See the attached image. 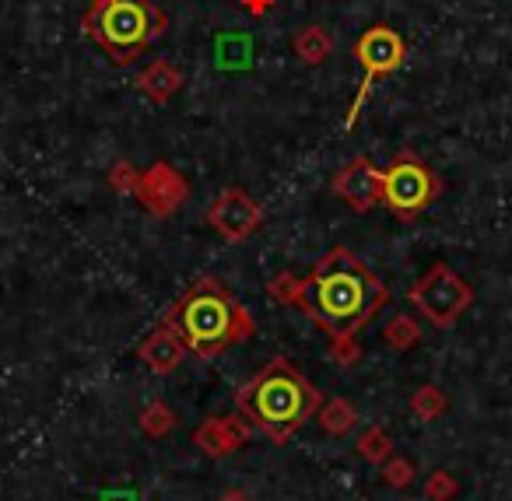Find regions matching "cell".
<instances>
[{
    "instance_id": "cell-8",
    "label": "cell",
    "mask_w": 512,
    "mask_h": 501,
    "mask_svg": "<svg viewBox=\"0 0 512 501\" xmlns=\"http://www.w3.org/2000/svg\"><path fill=\"white\" fill-rule=\"evenodd\" d=\"M207 225L225 242H246L249 235H256V228L264 225V204L242 186H228L207 207Z\"/></svg>"
},
{
    "instance_id": "cell-3",
    "label": "cell",
    "mask_w": 512,
    "mask_h": 501,
    "mask_svg": "<svg viewBox=\"0 0 512 501\" xmlns=\"http://www.w3.org/2000/svg\"><path fill=\"white\" fill-rule=\"evenodd\" d=\"M235 407L253 431L267 435L274 445H285L316 417L323 393L288 358H271L246 386H239Z\"/></svg>"
},
{
    "instance_id": "cell-19",
    "label": "cell",
    "mask_w": 512,
    "mask_h": 501,
    "mask_svg": "<svg viewBox=\"0 0 512 501\" xmlns=\"http://www.w3.org/2000/svg\"><path fill=\"white\" fill-rule=\"evenodd\" d=\"M383 340H386V347H390V351L404 354V351H411V347L421 344V326L414 323L411 316L397 312V316L383 326Z\"/></svg>"
},
{
    "instance_id": "cell-5",
    "label": "cell",
    "mask_w": 512,
    "mask_h": 501,
    "mask_svg": "<svg viewBox=\"0 0 512 501\" xmlns=\"http://www.w3.org/2000/svg\"><path fill=\"white\" fill-rule=\"evenodd\" d=\"M439 193L442 183L435 169L414 158L411 151H400L383 169V207L400 221H414L418 214H425Z\"/></svg>"
},
{
    "instance_id": "cell-15",
    "label": "cell",
    "mask_w": 512,
    "mask_h": 501,
    "mask_svg": "<svg viewBox=\"0 0 512 501\" xmlns=\"http://www.w3.org/2000/svg\"><path fill=\"white\" fill-rule=\"evenodd\" d=\"M316 421L323 424V431H327V435L341 438L358 424V410H355V403H351V400L334 396V400H323V407L316 410Z\"/></svg>"
},
{
    "instance_id": "cell-6",
    "label": "cell",
    "mask_w": 512,
    "mask_h": 501,
    "mask_svg": "<svg viewBox=\"0 0 512 501\" xmlns=\"http://www.w3.org/2000/svg\"><path fill=\"white\" fill-rule=\"evenodd\" d=\"M407 302L435 326V330H453L463 319V312L474 305V288L463 281V274H456L449 263H435L428 267L425 277L411 284Z\"/></svg>"
},
{
    "instance_id": "cell-22",
    "label": "cell",
    "mask_w": 512,
    "mask_h": 501,
    "mask_svg": "<svg viewBox=\"0 0 512 501\" xmlns=\"http://www.w3.org/2000/svg\"><path fill=\"white\" fill-rule=\"evenodd\" d=\"M137 183H141V169H137L134 162H127V158L113 162V169H109V186H113L116 193H127V197H134Z\"/></svg>"
},
{
    "instance_id": "cell-21",
    "label": "cell",
    "mask_w": 512,
    "mask_h": 501,
    "mask_svg": "<svg viewBox=\"0 0 512 501\" xmlns=\"http://www.w3.org/2000/svg\"><path fill=\"white\" fill-rule=\"evenodd\" d=\"M299 291H302V277L288 274V270L267 281V295H271L278 305H295V302H299Z\"/></svg>"
},
{
    "instance_id": "cell-9",
    "label": "cell",
    "mask_w": 512,
    "mask_h": 501,
    "mask_svg": "<svg viewBox=\"0 0 512 501\" xmlns=\"http://www.w3.org/2000/svg\"><path fill=\"white\" fill-rule=\"evenodd\" d=\"M134 200L151 214V218H172L186 207L190 200V183L183 179V172L172 169L169 162H151L141 172V183H137Z\"/></svg>"
},
{
    "instance_id": "cell-17",
    "label": "cell",
    "mask_w": 512,
    "mask_h": 501,
    "mask_svg": "<svg viewBox=\"0 0 512 501\" xmlns=\"http://www.w3.org/2000/svg\"><path fill=\"white\" fill-rule=\"evenodd\" d=\"M407 407H411V414L418 417V421H439L442 414H446L449 410V396L442 393L439 386H432V382H428V386H418L411 393V403H407Z\"/></svg>"
},
{
    "instance_id": "cell-23",
    "label": "cell",
    "mask_w": 512,
    "mask_h": 501,
    "mask_svg": "<svg viewBox=\"0 0 512 501\" xmlns=\"http://www.w3.org/2000/svg\"><path fill=\"white\" fill-rule=\"evenodd\" d=\"M456 491H460V480H456L449 470L428 473V480H425V498L428 501H453Z\"/></svg>"
},
{
    "instance_id": "cell-18",
    "label": "cell",
    "mask_w": 512,
    "mask_h": 501,
    "mask_svg": "<svg viewBox=\"0 0 512 501\" xmlns=\"http://www.w3.org/2000/svg\"><path fill=\"white\" fill-rule=\"evenodd\" d=\"M137 428H141L144 438H165L176 428V410L162 400H151L148 407L137 414Z\"/></svg>"
},
{
    "instance_id": "cell-2",
    "label": "cell",
    "mask_w": 512,
    "mask_h": 501,
    "mask_svg": "<svg viewBox=\"0 0 512 501\" xmlns=\"http://www.w3.org/2000/svg\"><path fill=\"white\" fill-rule=\"evenodd\" d=\"M158 326L176 333L186 351L204 361L246 344L256 333V323L246 305H242L218 277H207V274L197 277V281L162 312Z\"/></svg>"
},
{
    "instance_id": "cell-14",
    "label": "cell",
    "mask_w": 512,
    "mask_h": 501,
    "mask_svg": "<svg viewBox=\"0 0 512 501\" xmlns=\"http://www.w3.org/2000/svg\"><path fill=\"white\" fill-rule=\"evenodd\" d=\"M292 50L306 67H320L330 57V50H334V39H330V32L323 25H306V29L295 32Z\"/></svg>"
},
{
    "instance_id": "cell-25",
    "label": "cell",
    "mask_w": 512,
    "mask_h": 501,
    "mask_svg": "<svg viewBox=\"0 0 512 501\" xmlns=\"http://www.w3.org/2000/svg\"><path fill=\"white\" fill-rule=\"evenodd\" d=\"M221 501H256V498H249L246 491H228V494H221Z\"/></svg>"
},
{
    "instance_id": "cell-20",
    "label": "cell",
    "mask_w": 512,
    "mask_h": 501,
    "mask_svg": "<svg viewBox=\"0 0 512 501\" xmlns=\"http://www.w3.org/2000/svg\"><path fill=\"white\" fill-rule=\"evenodd\" d=\"M379 477H383L386 487H397V491H407V487L414 484V477H418V470H414V463L407 456H400V452H393L390 459H386L383 466H379Z\"/></svg>"
},
{
    "instance_id": "cell-13",
    "label": "cell",
    "mask_w": 512,
    "mask_h": 501,
    "mask_svg": "<svg viewBox=\"0 0 512 501\" xmlns=\"http://www.w3.org/2000/svg\"><path fill=\"white\" fill-rule=\"evenodd\" d=\"M183 85H186V74L179 71L172 60H151V64L137 74V92H141L148 102H155V106L172 102L179 92H183Z\"/></svg>"
},
{
    "instance_id": "cell-16",
    "label": "cell",
    "mask_w": 512,
    "mask_h": 501,
    "mask_svg": "<svg viewBox=\"0 0 512 501\" xmlns=\"http://www.w3.org/2000/svg\"><path fill=\"white\" fill-rule=\"evenodd\" d=\"M355 449H358V456L365 459V463H372V466H383L386 459L397 452V445H393V438L386 435V428H379V424H369V428L358 435V442H355Z\"/></svg>"
},
{
    "instance_id": "cell-11",
    "label": "cell",
    "mask_w": 512,
    "mask_h": 501,
    "mask_svg": "<svg viewBox=\"0 0 512 501\" xmlns=\"http://www.w3.org/2000/svg\"><path fill=\"white\" fill-rule=\"evenodd\" d=\"M253 435H256L253 424H249L242 414H228V417L218 414V417H207L204 424H197L190 438L204 456L228 459V456H235Z\"/></svg>"
},
{
    "instance_id": "cell-1",
    "label": "cell",
    "mask_w": 512,
    "mask_h": 501,
    "mask_svg": "<svg viewBox=\"0 0 512 501\" xmlns=\"http://www.w3.org/2000/svg\"><path fill=\"white\" fill-rule=\"evenodd\" d=\"M390 302L383 277L362 263L348 246H334L313 270L302 277L295 309L309 316L330 337V358L351 368L362 354L358 333L379 316Z\"/></svg>"
},
{
    "instance_id": "cell-12",
    "label": "cell",
    "mask_w": 512,
    "mask_h": 501,
    "mask_svg": "<svg viewBox=\"0 0 512 501\" xmlns=\"http://www.w3.org/2000/svg\"><path fill=\"white\" fill-rule=\"evenodd\" d=\"M137 358L148 365L151 375H172L179 365H183L186 347H183V340H179L176 333L165 330V326H158L155 333H148V337L137 344Z\"/></svg>"
},
{
    "instance_id": "cell-4",
    "label": "cell",
    "mask_w": 512,
    "mask_h": 501,
    "mask_svg": "<svg viewBox=\"0 0 512 501\" xmlns=\"http://www.w3.org/2000/svg\"><path fill=\"white\" fill-rule=\"evenodd\" d=\"M81 29L116 67H130L165 36L169 18L151 0H88Z\"/></svg>"
},
{
    "instance_id": "cell-24",
    "label": "cell",
    "mask_w": 512,
    "mask_h": 501,
    "mask_svg": "<svg viewBox=\"0 0 512 501\" xmlns=\"http://www.w3.org/2000/svg\"><path fill=\"white\" fill-rule=\"evenodd\" d=\"M239 4H242V11H246V15L264 18V15H271L274 4H278V0H239Z\"/></svg>"
},
{
    "instance_id": "cell-7",
    "label": "cell",
    "mask_w": 512,
    "mask_h": 501,
    "mask_svg": "<svg viewBox=\"0 0 512 501\" xmlns=\"http://www.w3.org/2000/svg\"><path fill=\"white\" fill-rule=\"evenodd\" d=\"M404 57H407V39L400 36L393 25L379 22V25H372V29H365L362 36H358L355 60H358V67H362V85H358V95L351 99V109H348V120H344V127H348V130L355 127L358 113H362L365 99L372 95L376 81L397 74L400 67H404Z\"/></svg>"
},
{
    "instance_id": "cell-10",
    "label": "cell",
    "mask_w": 512,
    "mask_h": 501,
    "mask_svg": "<svg viewBox=\"0 0 512 501\" xmlns=\"http://www.w3.org/2000/svg\"><path fill=\"white\" fill-rule=\"evenodd\" d=\"M334 197H341L355 214H369L383 204V169L365 155H355L337 169L334 183H330Z\"/></svg>"
}]
</instances>
